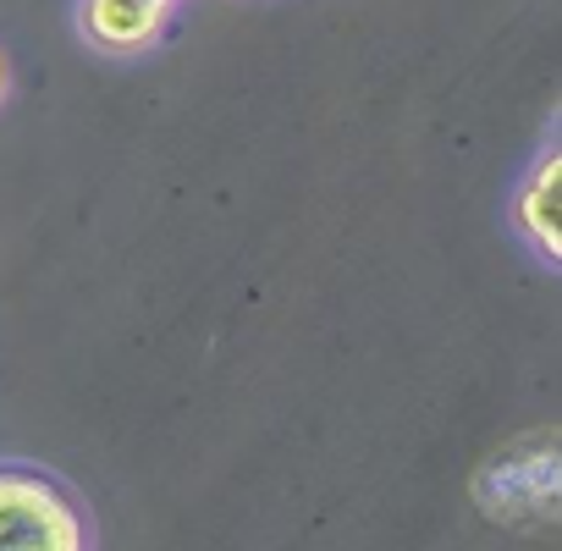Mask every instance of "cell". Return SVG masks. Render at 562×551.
Returning a JSON list of instances; mask_svg holds the SVG:
<instances>
[{
    "label": "cell",
    "mask_w": 562,
    "mask_h": 551,
    "mask_svg": "<svg viewBox=\"0 0 562 551\" xmlns=\"http://www.w3.org/2000/svg\"><path fill=\"white\" fill-rule=\"evenodd\" d=\"M100 546L89 502L45 463L0 458V551H89Z\"/></svg>",
    "instance_id": "6da1fadb"
},
{
    "label": "cell",
    "mask_w": 562,
    "mask_h": 551,
    "mask_svg": "<svg viewBox=\"0 0 562 551\" xmlns=\"http://www.w3.org/2000/svg\"><path fill=\"white\" fill-rule=\"evenodd\" d=\"M182 7L188 0H72V29L105 61H144L171 40Z\"/></svg>",
    "instance_id": "7a4b0ae2"
},
{
    "label": "cell",
    "mask_w": 562,
    "mask_h": 551,
    "mask_svg": "<svg viewBox=\"0 0 562 551\" xmlns=\"http://www.w3.org/2000/svg\"><path fill=\"white\" fill-rule=\"evenodd\" d=\"M507 226L546 270H562V144L557 133H546L529 166L518 171L513 199H507Z\"/></svg>",
    "instance_id": "3957f363"
},
{
    "label": "cell",
    "mask_w": 562,
    "mask_h": 551,
    "mask_svg": "<svg viewBox=\"0 0 562 551\" xmlns=\"http://www.w3.org/2000/svg\"><path fill=\"white\" fill-rule=\"evenodd\" d=\"M12 83H18V67H12L7 45H0V111H7V100H12Z\"/></svg>",
    "instance_id": "277c9868"
}]
</instances>
